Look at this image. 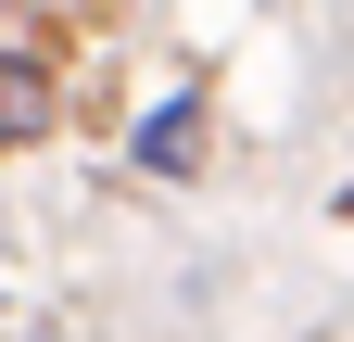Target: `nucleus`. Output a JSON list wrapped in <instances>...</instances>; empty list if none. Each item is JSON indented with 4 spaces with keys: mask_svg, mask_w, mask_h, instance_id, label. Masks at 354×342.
Wrapping results in <instances>:
<instances>
[{
    "mask_svg": "<svg viewBox=\"0 0 354 342\" xmlns=\"http://www.w3.org/2000/svg\"><path fill=\"white\" fill-rule=\"evenodd\" d=\"M51 127V64L38 51H0V152H26Z\"/></svg>",
    "mask_w": 354,
    "mask_h": 342,
    "instance_id": "nucleus-1",
    "label": "nucleus"
},
{
    "mask_svg": "<svg viewBox=\"0 0 354 342\" xmlns=\"http://www.w3.org/2000/svg\"><path fill=\"white\" fill-rule=\"evenodd\" d=\"M190 152H203V114H190V102H165V114H140V165H152V178H177Z\"/></svg>",
    "mask_w": 354,
    "mask_h": 342,
    "instance_id": "nucleus-2",
    "label": "nucleus"
},
{
    "mask_svg": "<svg viewBox=\"0 0 354 342\" xmlns=\"http://www.w3.org/2000/svg\"><path fill=\"white\" fill-rule=\"evenodd\" d=\"M342 216H354V190H342Z\"/></svg>",
    "mask_w": 354,
    "mask_h": 342,
    "instance_id": "nucleus-3",
    "label": "nucleus"
}]
</instances>
